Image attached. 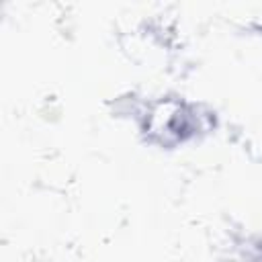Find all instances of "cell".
Wrapping results in <instances>:
<instances>
[{
	"label": "cell",
	"instance_id": "cell-1",
	"mask_svg": "<svg viewBox=\"0 0 262 262\" xmlns=\"http://www.w3.org/2000/svg\"><path fill=\"white\" fill-rule=\"evenodd\" d=\"M229 262H262V239L237 248L229 256Z\"/></svg>",
	"mask_w": 262,
	"mask_h": 262
}]
</instances>
